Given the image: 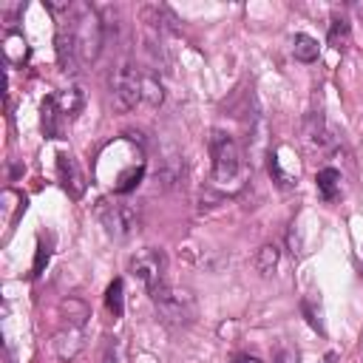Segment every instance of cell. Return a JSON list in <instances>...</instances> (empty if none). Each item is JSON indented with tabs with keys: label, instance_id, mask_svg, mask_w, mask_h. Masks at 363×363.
<instances>
[{
	"label": "cell",
	"instance_id": "6da1fadb",
	"mask_svg": "<svg viewBox=\"0 0 363 363\" xmlns=\"http://www.w3.org/2000/svg\"><path fill=\"white\" fill-rule=\"evenodd\" d=\"M210 159H213V188L222 194H236L244 188L247 179V165L244 153L227 131H213L210 133Z\"/></svg>",
	"mask_w": 363,
	"mask_h": 363
},
{
	"label": "cell",
	"instance_id": "7a4b0ae2",
	"mask_svg": "<svg viewBox=\"0 0 363 363\" xmlns=\"http://www.w3.org/2000/svg\"><path fill=\"white\" fill-rule=\"evenodd\" d=\"M150 298H153V307H156L159 318L167 326L182 329V326H191L196 321L199 307H196V295L188 287H179V284H167L165 281L156 292H150Z\"/></svg>",
	"mask_w": 363,
	"mask_h": 363
},
{
	"label": "cell",
	"instance_id": "3957f363",
	"mask_svg": "<svg viewBox=\"0 0 363 363\" xmlns=\"http://www.w3.org/2000/svg\"><path fill=\"white\" fill-rule=\"evenodd\" d=\"M71 23H74V46H77L80 66L97 63V57L102 54V46H105V23H102L100 12L91 6H80L77 15L71 18Z\"/></svg>",
	"mask_w": 363,
	"mask_h": 363
},
{
	"label": "cell",
	"instance_id": "277c9868",
	"mask_svg": "<svg viewBox=\"0 0 363 363\" xmlns=\"http://www.w3.org/2000/svg\"><path fill=\"white\" fill-rule=\"evenodd\" d=\"M97 219L114 242H125L142 227V210L133 202H100Z\"/></svg>",
	"mask_w": 363,
	"mask_h": 363
},
{
	"label": "cell",
	"instance_id": "5b68a950",
	"mask_svg": "<svg viewBox=\"0 0 363 363\" xmlns=\"http://www.w3.org/2000/svg\"><path fill=\"white\" fill-rule=\"evenodd\" d=\"M111 102L119 114H128L142 102V71L133 63H119L111 74Z\"/></svg>",
	"mask_w": 363,
	"mask_h": 363
},
{
	"label": "cell",
	"instance_id": "8992f818",
	"mask_svg": "<svg viewBox=\"0 0 363 363\" xmlns=\"http://www.w3.org/2000/svg\"><path fill=\"white\" fill-rule=\"evenodd\" d=\"M165 273H167V256L156 247H145L131 258V275L148 292H156L165 284Z\"/></svg>",
	"mask_w": 363,
	"mask_h": 363
},
{
	"label": "cell",
	"instance_id": "52a82bcc",
	"mask_svg": "<svg viewBox=\"0 0 363 363\" xmlns=\"http://www.w3.org/2000/svg\"><path fill=\"white\" fill-rule=\"evenodd\" d=\"M301 136H304L307 148L309 150H318V153H326V150H332L338 145V136H335V131L329 128V122H326V117L321 111L307 114L304 128H301Z\"/></svg>",
	"mask_w": 363,
	"mask_h": 363
},
{
	"label": "cell",
	"instance_id": "ba28073f",
	"mask_svg": "<svg viewBox=\"0 0 363 363\" xmlns=\"http://www.w3.org/2000/svg\"><path fill=\"white\" fill-rule=\"evenodd\" d=\"M52 102H54L60 119L69 125V122H74L83 114V108H85V91L80 85H69V88H60L57 94H52Z\"/></svg>",
	"mask_w": 363,
	"mask_h": 363
},
{
	"label": "cell",
	"instance_id": "9c48e42d",
	"mask_svg": "<svg viewBox=\"0 0 363 363\" xmlns=\"http://www.w3.org/2000/svg\"><path fill=\"white\" fill-rule=\"evenodd\" d=\"M57 173H60V182H63V188L71 199H80L85 194V176H83V170H80V165L71 153L57 156Z\"/></svg>",
	"mask_w": 363,
	"mask_h": 363
},
{
	"label": "cell",
	"instance_id": "30bf717a",
	"mask_svg": "<svg viewBox=\"0 0 363 363\" xmlns=\"http://www.w3.org/2000/svg\"><path fill=\"white\" fill-rule=\"evenodd\" d=\"M57 63L66 74H74L80 69V60H77V46H74V23H60L57 26Z\"/></svg>",
	"mask_w": 363,
	"mask_h": 363
},
{
	"label": "cell",
	"instance_id": "8fae6325",
	"mask_svg": "<svg viewBox=\"0 0 363 363\" xmlns=\"http://www.w3.org/2000/svg\"><path fill=\"white\" fill-rule=\"evenodd\" d=\"M315 185H318V194L326 199V202H335L338 194H340V173L335 167H323L318 170L315 176Z\"/></svg>",
	"mask_w": 363,
	"mask_h": 363
},
{
	"label": "cell",
	"instance_id": "7c38bea8",
	"mask_svg": "<svg viewBox=\"0 0 363 363\" xmlns=\"http://www.w3.org/2000/svg\"><path fill=\"white\" fill-rule=\"evenodd\" d=\"M54 346H57V355L60 357H74L83 346V329L80 326H69L63 329L57 338H54Z\"/></svg>",
	"mask_w": 363,
	"mask_h": 363
},
{
	"label": "cell",
	"instance_id": "4fadbf2b",
	"mask_svg": "<svg viewBox=\"0 0 363 363\" xmlns=\"http://www.w3.org/2000/svg\"><path fill=\"white\" fill-rule=\"evenodd\" d=\"M4 54L12 66H23L26 57H29V49H26V40L20 32H9L6 40H4Z\"/></svg>",
	"mask_w": 363,
	"mask_h": 363
},
{
	"label": "cell",
	"instance_id": "5bb4252c",
	"mask_svg": "<svg viewBox=\"0 0 363 363\" xmlns=\"http://www.w3.org/2000/svg\"><path fill=\"white\" fill-rule=\"evenodd\" d=\"M292 54H295V60H301V63H315L318 54H321V46H318V40L309 37V35H295V40H292Z\"/></svg>",
	"mask_w": 363,
	"mask_h": 363
},
{
	"label": "cell",
	"instance_id": "9a60e30c",
	"mask_svg": "<svg viewBox=\"0 0 363 363\" xmlns=\"http://www.w3.org/2000/svg\"><path fill=\"white\" fill-rule=\"evenodd\" d=\"M270 176H273V182L278 188H292L295 185V176H298V170H284V159H281V150H273L270 153Z\"/></svg>",
	"mask_w": 363,
	"mask_h": 363
},
{
	"label": "cell",
	"instance_id": "2e32d148",
	"mask_svg": "<svg viewBox=\"0 0 363 363\" xmlns=\"http://www.w3.org/2000/svg\"><path fill=\"white\" fill-rule=\"evenodd\" d=\"M165 100V88L156 74H142V102L148 108H159Z\"/></svg>",
	"mask_w": 363,
	"mask_h": 363
},
{
	"label": "cell",
	"instance_id": "e0dca14e",
	"mask_svg": "<svg viewBox=\"0 0 363 363\" xmlns=\"http://www.w3.org/2000/svg\"><path fill=\"white\" fill-rule=\"evenodd\" d=\"M63 128H66V122L60 119V114H57L52 97H46V102H43V131H46V136L60 139V136H63Z\"/></svg>",
	"mask_w": 363,
	"mask_h": 363
},
{
	"label": "cell",
	"instance_id": "ac0fdd59",
	"mask_svg": "<svg viewBox=\"0 0 363 363\" xmlns=\"http://www.w3.org/2000/svg\"><path fill=\"white\" fill-rule=\"evenodd\" d=\"M278 258H281V250L275 244H264L258 253H256V270L261 275H273L275 267H278Z\"/></svg>",
	"mask_w": 363,
	"mask_h": 363
},
{
	"label": "cell",
	"instance_id": "d6986e66",
	"mask_svg": "<svg viewBox=\"0 0 363 363\" xmlns=\"http://www.w3.org/2000/svg\"><path fill=\"white\" fill-rule=\"evenodd\" d=\"M125 284H122V278H117V281H111V287H108V292H105V307H108V312L114 315V318H119L122 315V309H125Z\"/></svg>",
	"mask_w": 363,
	"mask_h": 363
},
{
	"label": "cell",
	"instance_id": "ffe728a7",
	"mask_svg": "<svg viewBox=\"0 0 363 363\" xmlns=\"http://www.w3.org/2000/svg\"><path fill=\"white\" fill-rule=\"evenodd\" d=\"M142 176H145V165H133L131 170H125L122 176H119V182H117V188H114V194L117 196H125V194H131L139 182H142Z\"/></svg>",
	"mask_w": 363,
	"mask_h": 363
},
{
	"label": "cell",
	"instance_id": "44dd1931",
	"mask_svg": "<svg viewBox=\"0 0 363 363\" xmlns=\"http://www.w3.org/2000/svg\"><path fill=\"white\" fill-rule=\"evenodd\" d=\"M63 312L69 315L66 321H69V326H85V318H88V307L80 301V298H69V301H63Z\"/></svg>",
	"mask_w": 363,
	"mask_h": 363
},
{
	"label": "cell",
	"instance_id": "7402d4cb",
	"mask_svg": "<svg viewBox=\"0 0 363 363\" xmlns=\"http://www.w3.org/2000/svg\"><path fill=\"white\" fill-rule=\"evenodd\" d=\"M329 46L338 49V52L349 46V23L343 18H332V23H329Z\"/></svg>",
	"mask_w": 363,
	"mask_h": 363
},
{
	"label": "cell",
	"instance_id": "603a6c76",
	"mask_svg": "<svg viewBox=\"0 0 363 363\" xmlns=\"http://www.w3.org/2000/svg\"><path fill=\"white\" fill-rule=\"evenodd\" d=\"M275 363H298V352L290 349V346H281V349L275 352Z\"/></svg>",
	"mask_w": 363,
	"mask_h": 363
},
{
	"label": "cell",
	"instance_id": "cb8c5ba5",
	"mask_svg": "<svg viewBox=\"0 0 363 363\" xmlns=\"http://www.w3.org/2000/svg\"><path fill=\"white\" fill-rule=\"evenodd\" d=\"M46 264H49V250L40 244V247H37V258H35V273H32V275L37 278V275L43 273V267H46Z\"/></svg>",
	"mask_w": 363,
	"mask_h": 363
},
{
	"label": "cell",
	"instance_id": "d4e9b609",
	"mask_svg": "<svg viewBox=\"0 0 363 363\" xmlns=\"http://www.w3.org/2000/svg\"><path fill=\"white\" fill-rule=\"evenodd\" d=\"M102 363H122V357H119V343H111V346H108Z\"/></svg>",
	"mask_w": 363,
	"mask_h": 363
},
{
	"label": "cell",
	"instance_id": "484cf974",
	"mask_svg": "<svg viewBox=\"0 0 363 363\" xmlns=\"http://www.w3.org/2000/svg\"><path fill=\"white\" fill-rule=\"evenodd\" d=\"M236 363H261V360H258L256 355H242V357H239Z\"/></svg>",
	"mask_w": 363,
	"mask_h": 363
},
{
	"label": "cell",
	"instance_id": "4316f807",
	"mask_svg": "<svg viewBox=\"0 0 363 363\" xmlns=\"http://www.w3.org/2000/svg\"><path fill=\"white\" fill-rule=\"evenodd\" d=\"M321 363H338V355H335V352H326V355H323V360H321Z\"/></svg>",
	"mask_w": 363,
	"mask_h": 363
}]
</instances>
